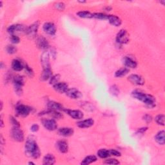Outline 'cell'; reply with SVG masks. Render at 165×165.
I'll return each instance as SVG.
<instances>
[{"label":"cell","mask_w":165,"mask_h":165,"mask_svg":"<svg viewBox=\"0 0 165 165\" xmlns=\"http://www.w3.org/2000/svg\"><path fill=\"white\" fill-rule=\"evenodd\" d=\"M26 155L33 159H38L40 157L41 152L39 146L34 139L28 138L25 145Z\"/></svg>","instance_id":"obj_1"},{"label":"cell","mask_w":165,"mask_h":165,"mask_svg":"<svg viewBox=\"0 0 165 165\" xmlns=\"http://www.w3.org/2000/svg\"><path fill=\"white\" fill-rule=\"evenodd\" d=\"M132 95L135 99L144 103L148 108H152L156 107V99L152 95L144 94L139 90L133 91Z\"/></svg>","instance_id":"obj_2"},{"label":"cell","mask_w":165,"mask_h":165,"mask_svg":"<svg viewBox=\"0 0 165 165\" xmlns=\"http://www.w3.org/2000/svg\"><path fill=\"white\" fill-rule=\"evenodd\" d=\"M24 77L21 76H16L13 80L14 89L16 94L21 96L23 94V86L24 85Z\"/></svg>","instance_id":"obj_3"},{"label":"cell","mask_w":165,"mask_h":165,"mask_svg":"<svg viewBox=\"0 0 165 165\" xmlns=\"http://www.w3.org/2000/svg\"><path fill=\"white\" fill-rule=\"evenodd\" d=\"M11 136L17 142H22L24 140V133L20 126H13L11 130Z\"/></svg>","instance_id":"obj_4"},{"label":"cell","mask_w":165,"mask_h":165,"mask_svg":"<svg viewBox=\"0 0 165 165\" xmlns=\"http://www.w3.org/2000/svg\"><path fill=\"white\" fill-rule=\"evenodd\" d=\"M116 41L120 45L126 44L129 41V34L125 30H121L116 36Z\"/></svg>","instance_id":"obj_5"},{"label":"cell","mask_w":165,"mask_h":165,"mask_svg":"<svg viewBox=\"0 0 165 165\" xmlns=\"http://www.w3.org/2000/svg\"><path fill=\"white\" fill-rule=\"evenodd\" d=\"M31 112V108L25 105H18L16 108V112L21 117H27Z\"/></svg>","instance_id":"obj_6"},{"label":"cell","mask_w":165,"mask_h":165,"mask_svg":"<svg viewBox=\"0 0 165 165\" xmlns=\"http://www.w3.org/2000/svg\"><path fill=\"white\" fill-rule=\"evenodd\" d=\"M42 123L46 129L49 131L56 130L58 128L57 123L54 119H43Z\"/></svg>","instance_id":"obj_7"},{"label":"cell","mask_w":165,"mask_h":165,"mask_svg":"<svg viewBox=\"0 0 165 165\" xmlns=\"http://www.w3.org/2000/svg\"><path fill=\"white\" fill-rule=\"evenodd\" d=\"M50 53L48 51H45L43 53L41 56V63L44 69H51L50 65Z\"/></svg>","instance_id":"obj_8"},{"label":"cell","mask_w":165,"mask_h":165,"mask_svg":"<svg viewBox=\"0 0 165 165\" xmlns=\"http://www.w3.org/2000/svg\"><path fill=\"white\" fill-rule=\"evenodd\" d=\"M39 26V21L35 22L34 23L32 24L31 25H30L27 28V30H26L27 34L31 38L34 37V36H36V34H37V32H38Z\"/></svg>","instance_id":"obj_9"},{"label":"cell","mask_w":165,"mask_h":165,"mask_svg":"<svg viewBox=\"0 0 165 165\" xmlns=\"http://www.w3.org/2000/svg\"><path fill=\"white\" fill-rule=\"evenodd\" d=\"M43 30L47 34L54 36L56 33V27L54 23L47 22L43 25Z\"/></svg>","instance_id":"obj_10"},{"label":"cell","mask_w":165,"mask_h":165,"mask_svg":"<svg viewBox=\"0 0 165 165\" xmlns=\"http://www.w3.org/2000/svg\"><path fill=\"white\" fill-rule=\"evenodd\" d=\"M130 82L133 84L136 85H143L144 84V79L137 74H131L128 78Z\"/></svg>","instance_id":"obj_11"},{"label":"cell","mask_w":165,"mask_h":165,"mask_svg":"<svg viewBox=\"0 0 165 165\" xmlns=\"http://www.w3.org/2000/svg\"><path fill=\"white\" fill-rule=\"evenodd\" d=\"M66 94L68 97L74 99H77L82 97L81 92L76 88H69L66 92Z\"/></svg>","instance_id":"obj_12"},{"label":"cell","mask_w":165,"mask_h":165,"mask_svg":"<svg viewBox=\"0 0 165 165\" xmlns=\"http://www.w3.org/2000/svg\"><path fill=\"white\" fill-rule=\"evenodd\" d=\"M65 111L74 119H81L84 116L83 112L77 110H65Z\"/></svg>","instance_id":"obj_13"},{"label":"cell","mask_w":165,"mask_h":165,"mask_svg":"<svg viewBox=\"0 0 165 165\" xmlns=\"http://www.w3.org/2000/svg\"><path fill=\"white\" fill-rule=\"evenodd\" d=\"M26 30H27V28H25L23 25H10L8 28L7 31L9 33L13 35V34H14L15 32H26Z\"/></svg>","instance_id":"obj_14"},{"label":"cell","mask_w":165,"mask_h":165,"mask_svg":"<svg viewBox=\"0 0 165 165\" xmlns=\"http://www.w3.org/2000/svg\"><path fill=\"white\" fill-rule=\"evenodd\" d=\"M123 64L126 68H131V69H135L137 66L136 61H135L133 58L129 56H125L123 58Z\"/></svg>","instance_id":"obj_15"},{"label":"cell","mask_w":165,"mask_h":165,"mask_svg":"<svg viewBox=\"0 0 165 165\" xmlns=\"http://www.w3.org/2000/svg\"><path fill=\"white\" fill-rule=\"evenodd\" d=\"M54 90L59 93H66L67 90L69 89L68 84L64 82H59L54 85Z\"/></svg>","instance_id":"obj_16"},{"label":"cell","mask_w":165,"mask_h":165,"mask_svg":"<svg viewBox=\"0 0 165 165\" xmlns=\"http://www.w3.org/2000/svg\"><path fill=\"white\" fill-rule=\"evenodd\" d=\"M94 124V121L92 119H87L81 121H79L77 123V126L81 128H86L91 127Z\"/></svg>","instance_id":"obj_17"},{"label":"cell","mask_w":165,"mask_h":165,"mask_svg":"<svg viewBox=\"0 0 165 165\" xmlns=\"http://www.w3.org/2000/svg\"><path fill=\"white\" fill-rule=\"evenodd\" d=\"M56 146L58 150L61 153H66L69 150L68 143L63 140L59 141L56 143Z\"/></svg>","instance_id":"obj_18"},{"label":"cell","mask_w":165,"mask_h":165,"mask_svg":"<svg viewBox=\"0 0 165 165\" xmlns=\"http://www.w3.org/2000/svg\"><path fill=\"white\" fill-rule=\"evenodd\" d=\"M37 45L41 49L46 50L49 47V43L46 38L44 37H39L37 39Z\"/></svg>","instance_id":"obj_19"},{"label":"cell","mask_w":165,"mask_h":165,"mask_svg":"<svg viewBox=\"0 0 165 165\" xmlns=\"http://www.w3.org/2000/svg\"><path fill=\"white\" fill-rule=\"evenodd\" d=\"M108 20L110 23L115 27H119L121 25V20L118 16L114 15H108Z\"/></svg>","instance_id":"obj_20"},{"label":"cell","mask_w":165,"mask_h":165,"mask_svg":"<svg viewBox=\"0 0 165 165\" xmlns=\"http://www.w3.org/2000/svg\"><path fill=\"white\" fill-rule=\"evenodd\" d=\"M48 109L52 110V111H59L63 110V106L61 105L59 103H57L55 101H49L47 104Z\"/></svg>","instance_id":"obj_21"},{"label":"cell","mask_w":165,"mask_h":165,"mask_svg":"<svg viewBox=\"0 0 165 165\" xmlns=\"http://www.w3.org/2000/svg\"><path fill=\"white\" fill-rule=\"evenodd\" d=\"M59 133L61 136L64 137H69L73 135V133H74V130L71 128H67V127L61 128L60 129H59Z\"/></svg>","instance_id":"obj_22"},{"label":"cell","mask_w":165,"mask_h":165,"mask_svg":"<svg viewBox=\"0 0 165 165\" xmlns=\"http://www.w3.org/2000/svg\"><path fill=\"white\" fill-rule=\"evenodd\" d=\"M52 76V72L51 69H44L43 70L40 79L41 81H47L50 79Z\"/></svg>","instance_id":"obj_23"},{"label":"cell","mask_w":165,"mask_h":165,"mask_svg":"<svg viewBox=\"0 0 165 165\" xmlns=\"http://www.w3.org/2000/svg\"><path fill=\"white\" fill-rule=\"evenodd\" d=\"M24 68H25V65H23V63L20 60L14 59L12 62V69L15 71H21Z\"/></svg>","instance_id":"obj_24"},{"label":"cell","mask_w":165,"mask_h":165,"mask_svg":"<svg viewBox=\"0 0 165 165\" xmlns=\"http://www.w3.org/2000/svg\"><path fill=\"white\" fill-rule=\"evenodd\" d=\"M56 162V159L55 157L51 154H47L43 160V164L44 165H52Z\"/></svg>","instance_id":"obj_25"},{"label":"cell","mask_w":165,"mask_h":165,"mask_svg":"<svg viewBox=\"0 0 165 165\" xmlns=\"http://www.w3.org/2000/svg\"><path fill=\"white\" fill-rule=\"evenodd\" d=\"M155 140L156 142L161 145L164 144V131L162 130L159 132L155 136Z\"/></svg>","instance_id":"obj_26"},{"label":"cell","mask_w":165,"mask_h":165,"mask_svg":"<svg viewBox=\"0 0 165 165\" xmlns=\"http://www.w3.org/2000/svg\"><path fill=\"white\" fill-rule=\"evenodd\" d=\"M97 157L95 156H88L85 157L81 162V164L83 165H87L90 164L92 163H94L97 161Z\"/></svg>","instance_id":"obj_27"},{"label":"cell","mask_w":165,"mask_h":165,"mask_svg":"<svg viewBox=\"0 0 165 165\" xmlns=\"http://www.w3.org/2000/svg\"><path fill=\"white\" fill-rule=\"evenodd\" d=\"M128 72H129V69L126 68V67H125V68H122V69L116 71L115 74V76L116 77H124L128 74Z\"/></svg>","instance_id":"obj_28"},{"label":"cell","mask_w":165,"mask_h":165,"mask_svg":"<svg viewBox=\"0 0 165 165\" xmlns=\"http://www.w3.org/2000/svg\"><path fill=\"white\" fill-rule=\"evenodd\" d=\"M97 156L101 159H106L111 156L110 151L107 149H100L97 152Z\"/></svg>","instance_id":"obj_29"},{"label":"cell","mask_w":165,"mask_h":165,"mask_svg":"<svg viewBox=\"0 0 165 165\" xmlns=\"http://www.w3.org/2000/svg\"><path fill=\"white\" fill-rule=\"evenodd\" d=\"M77 16L80 17L81 18H92L93 14L90 13V12L88 11H80L78 12L77 13Z\"/></svg>","instance_id":"obj_30"},{"label":"cell","mask_w":165,"mask_h":165,"mask_svg":"<svg viewBox=\"0 0 165 165\" xmlns=\"http://www.w3.org/2000/svg\"><path fill=\"white\" fill-rule=\"evenodd\" d=\"M155 120L158 125H162V126L164 125V115L163 114H160V115H157Z\"/></svg>","instance_id":"obj_31"},{"label":"cell","mask_w":165,"mask_h":165,"mask_svg":"<svg viewBox=\"0 0 165 165\" xmlns=\"http://www.w3.org/2000/svg\"><path fill=\"white\" fill-rule=\"evenodd\" d=\"M108 16L105 14L103 13H95L93 14V17L96 18V19L98 20H108Z\"/></svg>","instance_id":"obj_32"},{"label":"cell","mask_w":165,"mask_h":165,"mask_svg":"<svg viewBox=\"0 0 165 165\" xmlns=\"http://www.w3.org/2000/svg\"><path fill=\"white\" fill-rule=\"evenodd\" d=\"M60 79V76L58 74H56L55 76H52V77L50 79V84L52 85H54L59 83V81Z\"/></svg>","instance_id":"obj_33"},{"label":"cell","mask_w":165,"mask_h":165,"mask_svg":"<svg viewBox=\"0 0 165 165\" xmlns=\"http://www.w3.org/2000/svg\"><path fill=\"white\" fill-rule=\"evenodd\" d=\"M111 92L112 93V95L114 96H118L119 94V90L118 88V87L116 86V85H113L111 87Z\"/></svg>","instance_id":"obj_34"},{"label":"cell","mask_w":165,"mask_h":165,"mask_svg":"<svg viewBox=\"0 0 165 165\" xmlns=\"http://www.w3.org/2000/svg\"><path fill=\"white\" fill-rule=\"evenodd\" d=\"M25 72L26 74L30 76V77H33L34 76V72L32 70V69L30 68L29 66H28L27 65H25Z\"/></svg>","instance_id":"obj_35"},{"label":"cell","mask_w":165,"mask_h":165,"mask_svg":"<svg viewBox=\"0 0 165 165\" xmlns=\"http://www.w3.org/2000/svg\"><path fill=\"white\" fill-rule=\"evenodd\" d=\"M104 163L108 164H119L120 163L119 161L115 159H107L104 161Z\"/></svg>","instance_id":"obj_36"},{"label":"cell","mask_w":165,"mask_h":165,"mask_svg":"<svg viewBox=\"0 0 165 165\" xmlns=\"http://www.w3.org/2000/svg\"><path fill=\"white\" fill-rule=\"evenodd\" d=\"M17 51V48L13 45H9L7 47V52L10 54H15Z\"/></svg>","instance_id":"obj_37"},{"label":"cell","mask_w":165,"mask_h":165,"mask_svg":"<svg viewBox=\"0 0 165 165\" xmlns=\"http://www.w3.org/2000/svg\"><path fill=\"white\" fill-rule=\"evenodd\" d=\"M10 40H11L12 43H14V44H17V43H19L20 41V38L18 37L17 36H16V35H14V34L11 36Z\"/></svg>","instance_id":"obj_38"},{"label":"cell","mask_w":165,"mask_h":165,"mask_svg":"<svg viewBox=\"0 0 165 165\" xmlns=\"http://www.w3.org/2000/svg\"><path fill=\"white\" fill-rule=\"evenodd\" d=\"M10 123L13 125V126H20L19 122H18L14 117H10Z\"/></svg>","instance_id":"obj_39"},{"label":"cell","mask_w":165,"mask_h":165,"mask_svg":"<svg viewBox=\"0 0 165 165\" xmlns=\"http://www.w3.org/2000/svg\"><path fill=\"white\" fill-rule=\"evenodd\" d=\"M55 7L59 10H63L65 8V5L63 3H58L55 5Z\"/></svg>","instance_id":"obj_40"},{"label":"cell","mask_w":165,"mask_h":165,"mask_svg":"<svg viewBox=\"0 0 165 165\" xmlns=\"http://www.w3.org/2000/svg\"><path fill=\"white\" fill-rule=\"evenodd\" d=\"M110 154H111V156H114L115 157H119L121 156V153L116 150H110Z\"/></svg>","instance_id":"obj_41"},{"label":"cell","mask_w":165,"mask_h":165,"mask_svg":"<svg viewBox=\"0 0 165 165\" xmlns=\"http://www.w3.org/2000/svg\"><path fill=\"white\" fill-rule=\"evenodd\" d=\"M143 120L144 121H146L147 123H149L152 121V118L151 115H150L148 114H146L143 116Z\"/></svg>","instance_id":"obj_42"},{"label":"cell","mask_w":165,"mask_h":165,"mask_svg":"<svg viewBox=\"0 0 165 165\" xmlns=\"http://www.w3.org/2000/svg\"><path fill=\"white\" fill-rule=\"evenodd\" d=\"M39 126L38 125L35 124L31 126V128H30V130H31V131L33 132H36L39 130Z\"/></svg>","instance_id":"obj_43"},{"label":"cell","mask_w":165,"mask_h":165,"mask_svg":"<svg viewBox=\"0 0 165 165\" xmlns=\"http://www.w3.org/2000/svg\"><path fill=\"white\" fill-rule=\"evenodd\" d=\"M147 129H148V128H139V129L138 130V132H139V133H143V132H144L145 131H146V130H147Z\"/></svg>","instance_id":"obj_44"},{"label":"cell","mask_w":165,"mask_h":165,"mask_svg":"<svg viewBox=\"0 0 165 165\" xmlns=\"http://www.w3.org/2000/svg\"><path fill=\"white\" fill-rule=\"evenodd\" d=\"M28 164H34V165L35 164H34V163H32V162H29V163H28Z\"/></svg>","instance_id":"obj_45"},{"label":"cell","mask_w":165,"mask_h":165,"mask_svg":"<svg viewBox=\"0 0 165 165\" xmlns=\"http://www.w3.org/2000/svg\"><path fill=\"white\" fill-rule=\"evenodd\" d=\"M2 108H3V103L1 102V109L2 110Z\"/></svg>","instance_id":"obj_46"}]
</instances>
